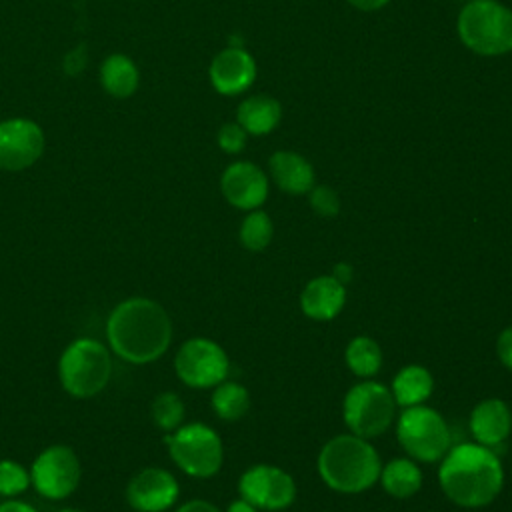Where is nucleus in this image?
<instances>
[{"label":"nucleus","instance_id":"obj_1","mask_svg":"<svg viewBox=\"0 0 512 512\" xmlns=\"http://www.w3.org/2000/svg\"><path fill=\"white\" fill-rule=\"evenodd\" d=\"M106 338L118 358L132 364H148L168 350L172 322L158 302L136 296L120 302L110 312Z\"/></svg>","mask_w":512,"mask_h":512},{"label":"nucleus","instance_id":"obj_2","mask_svg":"<svg viewBox=\"0 0 512 512\" xmlns=\"http://www.w3.org/2000/svg\"><path fill=\"white\" fill-rule=\"evenodd\" d=\"M444 494L462 508L488 506L502 490L504 468L492 448L458 444L450 448L438 472Z\"/></svg>","mask_w":512,"mask_h":512},{"label":"nucleus","instance_id":"obj_3","mask_svg":"<svg viewBox=\"0 0 512 512\" xmlns=\"http://www.w3.org/2000/svg\"><path fill=\"white\" fill-rule=\"evenodd\" d=\"M380 456L362 436L340 434L328 440L318 454V472L324 484L342 494L368 490L380 478Z\"/></svg>","mask_w":512,"mask_h":512},{"label":"nucleus","instance_id":"obj_4","mask_svg":"<svg viewBox=\"0 0 512 512\" xmlns=\"http://www.w3.org/2000/svg\"><path fill=\"white\" fill-rule=\"evenodd\" d=\"M458 36L466 48L482 56L512 50V10L496 0H472L458 14Z\"/></svg>","mask_w":512,"mask_h":512},{"label":"nucleus","instance_id":"obj_5","mask_svg":"<svg viewBox=\"0 0 512 512\" xmlns=\"http://www.w3.org/2000/svg\"><path fill=\"white\" fill-rule=\"evenodd\" d=\"M112 376L110 350L92 338H78L66 346L58 362L62 388L74 398H92Z\"/></svg>","mask_w":512,"mask_h":512},{"label":"nucleus","instance_id":"obj_6","mask_svg":"<svg viewBox=\"0 0 512 512\" xmlns=\"http://www.w3.org/2000/svg\"><path fill=\"white\" fill-rule=\"evenodd\" d=\"M166 444L176 466L194 478L214 476L224 460L222 440L210 426L192 422L178 426L166 436Z\"/></svg>","mask_w":512,"mask_h":512},{"label":"nucleus","instance_id":"obj_7","mask_svg":"<svg viewBox=\"0 0 512 512\" xmlns=\"http://www.w3.org/2000/svg\"><path fill=\"white\" fill-rule=\"evenodd\" d=\"M400 446L420 462H436L450 450V430L446 420L424 404L402 410L396 426Z\"/></svg>","mask_w":512,"mask_h":512},{"label":"nucleus","instance_id":"obj_8","mask_svg":"<svg viewBox=\"0 0 512 512\" xmlns=\"http://www.w3.org/2000/svg\"><path fill=\"white\" fill-rule=\"evenodd\" d=\"M396 414L392 390L374 380L352 386L344 398V422L350 432L362 438H374L386 432Z\"/></svg>","mask_w":512,"mask_h":512},{"label":"nucleus","instance_id":"obj_9","mask_svg":"<svg viewBox=\"0 0 512 512\" xmlns=\"http://www.w3.org/2000/svg\"><path fill=\"white\" fill-rule=\"evenodd\" d=\"M178 378L192 388H212L226 380L230 362L220 344L208 338L186 340L174 358Z\"/></svg>","mask_w":512,"mask_h":512},{"label":"nucleus","instance_id":"obj_10","mask_svg":"<svg viewBox=\"0 0 512 512\" xmlns=\"http://www.w3.org/2000/svg\"><path fill=\"white\" fill-rule=\"evenodd\" d=\"M80 460L70 446L54 444L44 448L32 462L30 482L36 492L50 500L70 496L80 484Z\"/></svg>","mask_w":512,"mask_h":512},{"label":"nucleus","instance_id":"obj_11","mask_svg":"<svg viewBox=\"0 0 512 512\" xmlns=\"http://www.w3.org/2000/svg\"><path fill=\"white\" fill-rule=\"evenodd\" d=\"M238 490L246 502L264 510H284L296 498L294 478L272 464H256L244 470Z\"/></svg>","mask_w":512,"mask_h":512},{"label":"nucleus","instance_id":"obj_12","mask_svg":"<svg viewBox=\"0 0 512 512\" xmlns=\"http://www.w3.org/2000/svg\"><path fill=\"white\" fill-rule=\"evenodd\" d=\"M42 128L28 118L0 122V170L18 172L30 168L44 152Z\"/></svg>","mask_w":512,"mask_h":512},{"label":"nucleus","instance_id":"obj_13","mask_svg":"<svg viewBox=\"0 0 512 512\" xmlns=\"http://www.w3.org/2000/svg\"><path fill=\"white\" fill-rule=\"evenodd\" d=\"M176 478L162 468L136 472L126 486V500L136 512H164L178 498Z\"/></svg>","mask_w":512,"mask_h":512},{"label":"nucleus","instance_id":"obj_14","mask_svg":"<svg viewBox=\"0 0 512 512\" xmlns=\"http://www.w3.org/2000/svg\"><path fill=\"white\" fill-rule=\"evenodd\" d=\"M220 188L232 206L240 210H254L268 196V178L252 162H234L224 170Z\"/></svg>","mask_w":512,"mask_h":512},{"label":"nucleus","instance_id":"obj_15","mask_svg":"<svg viewBox=\"0 0 512 512\" xmlns=\"http://www.w3.org/2000/svg\"><path fill=\"white\" fill-rule=\"evenodd\" d=\"M210 82L216 92L234 96L244 92L256 78V62L244 48L228 46L210 64Z\"/></svg>","mask_w":512,"mask_h":512},{"label":"nucleus","instance_id":"obj_16","mask_svg":"<svg viewBox=\"0 0 512 512\" xmlns=\"http://www.w3.org/2000/svg\"><path fill=\"white\" fill-rule=\"evenodd\" d=\"M470 430L472 436L482 446H498L502 444L512 430V412L506 402L498 398H486L470 414Z\"/></svg>","mask_w":512,"mask_h":512},{"label":"nucleus","instance_id":"obj_17","mask_svg":"<svg viewBox=\"0 0 512 512\" xmlns=\"http://www.w3.org/2000/svg\"><path fill=\"white\" fill-rule=\"evenodd\" d=\"M346 302V288L334 276H318L310 280L302 294L300 306L312 320H332Z\"/></svg>","mask_w":512,"mask_h":512},{"label":"nucleus","instance_id":"obj_18","mask_svg":"<svg viewBox=\"0 0 512 512\" xmlns=\"http://www.w3.org/2000/svg\"><path fill=\"white\" fill-rule=\"evenodd\" d=\"M268 168L276 186L288 194H306L314 188V170L310 162L296 152H274L268 160Z\"/></svg>","mask_w":512,"mask_h":512},{"label":"nucleus","instance_id":"obj_19","mask_svg":"<svg viewBox=\"0 0 512 512\" xmlns=\"http://www.w3.org/2000/svg\"><path fill=\"white\" fill-rule=\"evenodd\" d=\"M280 116H282L280 102L264 94L242 100L236 110L238 124L246 130V134H252V136H262L272 132L280 122Z\"/></svg>","mask_w":512,"mask_h":512},{"label":"nucleus","instance_id":"obj_20","mask_svg":"<svg viewBox=\"0 0 512 512\" xmlns=\"http://www.w3.org/2000/svg\"><path fill=\"white\" fill-rule=\"evenodd\" d=\"M100 82L114 98H128L140 84V72L126 54H110L100 66Z\"/></svg>","mask_w":512,"mask_h":512},{"label":"nucleus","instance_id":"obj_21","mask_svg":"<svg viewBox=\"0 0 512 512\" xmlns=\"http://www.w3.org/2000/svg\"><path fill=\"white\" fill-rule=\"evenodd\" d=\"M434 388V380L432 374L418 364H410L404 366L392 382V396L396 400V404H400L402 408L408 406H416L422 404Z\"/></svg>","mask_w":512,"mask_h":512},{"label":"nucleus","instance_id":"obj_22","mask_svg":"<svg viewBox=\"0 0 512 512\" xmlns=\"http://www.w3.org/2000/svg\"><path fill=\"white\" fill-rule=\"evenodd\" d=\"M380 480L390 496L408 498L420 490L422 472L412 460L396 458L380 470Z\"/></svg>","mask_w":512,"mask_h":512},{"label":"nucleus","instance_id":"obj_23","mask_svg":"<svg viewBox=\"0 0 512 512\" xmlns=\"http://www.w3.org/2000/svg\"><path fill=\"white\" fill-rule=\"evenodd\" d=\"M212 408L222 420H240L250 408L248 390L238 382H220L212 392Z\"/></svg>","mask_w":512,"mask_h":512},{"label":"nucleus","instance_id":"obj_24","mask_svg":"<svg viewBox=\"0 0 512 512\" xmlns=\"http://www.w3.org/2000/svg\"><path fill=\"white\" fill-rule=\"evenodd\" d=\"M346 364L356 376L370 378L382 366V350L376 340L368 336H356L346 348Z\"/></svg>","mask_w":512,"mask_h":512},{"label":"nucleus","instance_id":"obj_25","mask_svg":"<svg viewBox=\"0 0 512 512\" xmlns=\"http://www.w3.org/2000/svg\"><path fill=\"white\" fill-rule=\"evenodd\" d=\"M272 234H274L272 220L266 212H260V210L250 212L240 224V242L244 248L252 252L264 250L270 244Z\"/></svg>","mask_w":512,"mask_h":512},{"label":"nucleus","instance_id":"obj_26","mask_svg":"<svg viewBox=\"0 0 512 512\" xmlns=\"http://www.w3.org/2000/svg\"><path fill=\"white\" fill-rule=\"evenodd\" d=\"M150 414L158 428L174 432L184 420V402L174 392H162L154 398Z\"/></svg>","mask_w":512,"mask_h":512},{"label":"nucleus","instance_id":"obj_27","mask_svg":"<svg viewBox=\"0 0 512 512\" xmlns=\"http://www.w3.org/2000/svg\"><path fill=\"white\" fill-rule=\"evenodd\" d=\"M30 486V472L14 462L0 460V496H16L22 494Z\"/></svg>","mask_w":512,"mask_h":512},{"label":"nucleus","instance_id":"obj_28","mask_svg":"<svg viewBox=\"0 0 512 512\" xmlns=\"http://www.w3.org/2000/svg\"><path fill=\"white\" fill-rule=\"evenodd\" d=\"M310 206L316 214L332 218L340 212V198L338 194L328 186H314L310 190Z\"/></svg>","mask_w":512,"mask_h":512},{"label":"nucleus","instance_id":"obj_29","mask_svg":"<svg viewBox=\"0 0 512 512\" xmlns=\"http://www.w3.org/2000/svg\"><path fill=\"white\" fill-rule=\"evenodd\" d=\"M246 130L236 122V124H232V122H228V124H224L220 130H218V136H216V140H218V146L226 152V154H238L242 148H244V144H246Z\"/></svg>","mask_w":512,"mask_h":512},{"label":"nucleus","instance_id":"obj_30","mask_svg":"<svg viewBox=\"0 0 512 512\" xmlns=\"http://www.w3.org/2000/svg\"><path fill=\"white\" fill-rule=\"evenodd\" d=\"M496 350H498L500 362L512 370V326H508L506 330L500 332L498 342H496Z\"/></svg>","mask_w":512,"mask_h":512},{"label":"nucleus","instance_id":"obj_31","mask_svg":"<svg viewBox=\"0 0 512 512\" xmlns=\"http://www.w3.org/2000/svg\"><path fill=\"white\" fill-rule=\"evenodd\" d=\"M176 512H220V510L206 500H190V502L182 504Z\"/></svg>","mask_w":512,"mask_h":512},{"label":"nucleus","instance_id":"obj_32","mask_svg":"<svg viewBox=\"0 0 512 512\" xmlns=\"http://www.w3.org/2000/svg\"><path fill=\"white\" fill-rule=\"evenodd\" d=\"M0 512H38L36 508H32L30 504L26 502H20V500H8L4 504H0Z\"/></svg>","mask_w":512,"mask_h":512},{"label":"nucleus","instance_id":"obj_33","mask_svg":"<svg viewBox=\"0 0 512 512\" xmlns=\"http://www.w3.org/2000/svg\"><path fill=\"white\" fill-rule=\"evenodd\" d=\"M352 274H354V270H352V266L350 264H336L334 266V272H332V276L340 282V284H346V282H350L352 280Z\"/></svg>","mask_w":512,"mask_h":512},{"label":"nucleus","instance_id":"obj_34","mask_svg":"<svg viewBox=\"0 0 512 512\" xmlns=\"http://www.w3.org/2000/svg\"><path fill=\"white\" fill-rule=\"evenodd\" d=\"M354 8H358V10H366V12H370V10H378V8H382L384 4H388V0H348Z\"/></svg>","mask_w":512,"mask_h":512},{"label":"nucleus","instance_id":"obj_35","mask_svg":"<svg viewBox=\"0 0 512 512\" xmlns=\"http://www.w3.org/2000/svg\"><path fill=\"white\" fill-rule=\"evenodd\" d=\"M226 512H258V508L252 506L250 502H246L244 498H240V500L230 502V506H228Z\"/></svg>","mask_w":512,"mask_h":512},{"label":"nucleus","instance_id":"obj_36","mask_svg":"<svg viewBox=\"0 0 512 512\" xmlns=\"http://www.w3.org/2000/svg\"><path fill=\"white\" fill-rule=\"evenodd\" d=\"M58 512H80V510H76V508H64V510H58Z\"/></svg>","mask_w":512,"mask_h":512}]
</instances>
